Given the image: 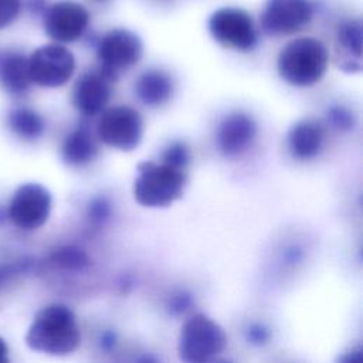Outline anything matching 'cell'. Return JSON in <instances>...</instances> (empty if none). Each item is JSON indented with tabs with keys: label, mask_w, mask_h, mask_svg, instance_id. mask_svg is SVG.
Segmentation results:
<instances>
[{
	"label": "cell",
	"mask_w": 363,
	"mask_h": 363,
	"mask_svg": "<svg viewBox=\"0 0 363 363\" xmlns=\"http://www.w3.org/2000/svg\"><path fill=\"white\" fill-rule=\"evenodd\" d=\"M326 119L330 123L332 128L342 130V132H347L352 130L354 128L356 123V118L352 113L350 109L342 106V105H336V106H330L326 111Z\"/></svg>",
	"instance_id": "22"
},
{
	"label": "cell",
	"mask_w": 363,
	"mask_h": 363,
	"mask_svg": "<svg viewBox=\"0 0 363 363\" xmlns=\"http://www.w3.org/2000/svg\"><path fill=\"white\" fill-rule=\"evenodd\" d=\"M61 155L67 164L84 166L96 157L98 147L91 133L85 128H78L64 139Z\"/></svg>",
	"instance_id": "17"
},
{
	"label": "cell",
	"mask_w": 363,
	"mask_h": 363,
	"mask_svg": "<svg viewBox=\"0 0 363 363\" xmlns=\"http://www.w3.org/2000/svg\"><path fill=\"white\" fill-rule=\"evenodd\" d=\"M172 78L160 69L145 71L135 84V92L139 101L149 106H159L167 102L173 95Z\"/></svg>",
	"instance_id": "15"
},
{
	"label": "cell",
	"mask_w": 363,
	"mask_h": 363,
	"mask_svg": "<svg viewBox=\"0 0 363 363\" xmlns=\"http://www.w3.org/2000/svg\"><path fill=\"white\" fill-rule=\"evenodd\" d=\"M323 143V128L319 122L303 119L296 122L288 133V147L291 155L298 160L315 157Z\"/></svg>",
	"instance_id": "14"
},
{
	"label": "cell",
	"mask_w": 363,
	"mask_h": 363,
	"mask_svg": "<svg viewBox=\"0 0 363 363\" xmlns=\"http://www.w3.org/2000/svg\"><path fill=\"white\" fill-rule=\"evenodd\" d=\"M88 23L89 14L86 9L69 0L54 3L44 14L45 33L57 43H72L78 40L85 33Z\"/></svg>",
	"instance_id": "11"
},
{
	"label": "cell",
	"mask_w": 363,
	"mask_h": 363,
	"mask_svg": "<svg viewBox=\"0 0 363 363\" xmlns=\"http://www.w3.org/2000/svg\"><path fill=\"white\" fill-rule=\"evenodd\" d=\"M0 363H9L7 345L4 343V340L1 337H0Z\"/></svg>",
	"instance_id": "27"
},
{
	"label": "cell",
	"mask_w": 363,
	"mask_h": 363,
	"mask_svg": "<svg viewBox=\"0 0 363 363\" xmlns=\"http://www.w3.org/2000/svg\"><path fill=\"white\" fill-rule=\"evenodd\" d=\"M52 264L64 269H82L88 265L86 254L77 247H64L51 255Z\"/></svg>",
	"instance_id": "20"
},
{
	"label": "cell",
	"mask_w": 363,
	"mask_h": 363,
	"mask_svg": "<svg viewBox=\"0 0 363 363\" xmlns=\"http://www.w3.org/2000/svg\"><path fill=\"white\" fill-rule=\"evenodd\" d=\"M10 129L23 139H37L44 132L43 118L30 108H16L7 116Z\"/></svg>",
	"instance_id": "19"
},
{
	"label": "cell",
	"mask_w": 363,
	"mask_h": 363,
	"mask_svg": "<svg viewBox=\"0 0 363 363\" xmlns=\"http://www.w3.org/2000/svg\"><path fill=\"white\" fill-rule=\"evenodd\" d=\"M0 81L11 94H23L30 88L28 58L23 54L11 52L0 61Z\"/></svg>",
	"instance_id": "18"
},
{
	"label": "cell",
	"mask_w": 363,
	"mask_h": 363,
	"mask_svg": "<svg viewBox=\"0 0 363 363\" xmlns=\"http://www.w3.org/2000/svg\"><path fill=\"white\" fill-rule=\"evenodd\" d=\"M96 1H105V0H96Z\"/></svg>",
	"instance_id": "30"
},
{
	"label": "cell",
	"mask_w": 363,
	"mask_h": 363,
	"mask_svg": "<svg viewBox=\"0 0 363 363\" xmlns=\"http://www.w3.org/2000/svg\"><path fill=\"white\" fill-rule=\"evenodd\" d=\"M109 81L99 72H86L79 77L74 86V106L84 116H95L106 109L109 101Z\"/></svg>",
	"instance_id": "13"
},
{
	"label": "cell",
	"mask_w": 363,
	"mask_h": 363,
	"mask_svg": "<svg viewBox=\"0 0 363 363\" xmlns=\"http://www.w3.org/2000/svg\"><path fill=\"white\" fill-rule=\"evenodd\" d=\"M143 52L140 38L130 30L113 28L98 43L96 54L101 62L99 74L109 82L118 78L119 71L135 65Z\"/></svg>",
	"instance_id": "6"
},
{
	"label": "cell",
	"mask_w": 363,
	"mask_h": 363,
	"mask_svg": "<svg viewBox=\"0 0 363 363\" xmlns=\"http://www.w3.org/2000/svg\"><path fill=\"white\" fill-rule=\"evenodd\" d=\"M336 363H363V353L362 349L357 347L354 350H350L345 354H342Z\"/></svg>",
	"instance_id": "26"
},
{
	"label": "cell",
	"mask_w": 363,
	"mask_h": 363,
	"mask_svg": "<svg viewBox=\"0 0 363 363\" xmlns=\"http://www.w3.org/2000/svg\"><path fill=\"white\" fill-rule=\"evenodd\" d=\"M28 347L52 356H67L79 345V329L74 313L64 305L41 309L28 328Z\"/></svg>",
	"instance_id": "1"
},
{
	"label": "cell",
	"mask_w": 363,
	"mask_h": 363,
	"mask_svg": "<svg viewBox=\"0 0 363 363\" xmlns=\"http://www.w3.org/2000/svg\"><path fill=\"white\" fill-rule=\"evenodd\" d=\"M88 213H89V217L94 220V221H104L108 218L109 213H111V207H109V203L106 199L104 197H96L94 199L91 203H89V208H88Z\"/></svg>",
	"instance_id": "24"
},
{
	"label": "cell",
	"mask_w": 363,
	"mask_h": 363,
	"mask_svg": "<svg viewBox=\"0 0 363 363\" xmlns=\"http://www.w3.org/2000/svg\"><path fill=\"white\" fill-rule=\"evenodd\" d=\"M20 11V0H0V28L11 24Z\"/></svg>",
	"instance_id": "23"
},
{
	"label": "cell",
	"mask_w": 363,
	"mask_h": 363,
	"mask_svg": "<svg viewBox=\"0 0 363 363\" xmlns=\"http://www.w3.org/2000/svg\"><path fill=\"white\" fill-rule=\"evenodd\" d=\"M328 50L313 37L289 41L279 52L277 67L281 78L294 86L316 84L328 68Z\"/></svg>",
	"instance_id": "2"
},
{
	"label": "cell",
	"mask_w": 363,
	"mask_h": 363,
	"mask_svg": "<svg viewBox=\"0 0 363 363\" xmlns=\"http://www.w3.org/2000/svg\"><path fill=\"white\" fill-rule=\"evenodd\" d=\"M75 58L61 44H45L37 48L28 58L31 82L44 88L64 85L74 74Z\"/></svg>",
	"instance_id": "8"
},
{
	"label": "cell",
	"mask_w": 363,
	"mask_h": 363,
	"mask_svg": "<svg viewBox=\"0 0 363 363\" xmlns=\"http://www.w3.org/2000/svg\"><path fill=\"white\" fill-rule=\"evenodd\" d=\"M186 172L163 163L140 162L133 183V197L143 207H167L183 194Z\"/></svg>",
	"instance_id": "3"
},
{
	"label": "cell",
	"mask_w": 363,
	"mask_h": 363,
	"mask_svg": "<svg viewBox=\"0 0 363 363\" xmlns=\"http://www.w3.org/2000/svg\"><path fill=\"white\" fill-rule=\"evenodd\" d=\"M257 135V123L242 111L230 112L217 130V143L225 156H235L250 147Z\"/></svg>",
	"instance_id": "12"
},
{
	"label": "cell",
	"mask_w": 363,
	"mask_h": 363,
	"mask_svg": "<svg viewBox=\"0 0 363 363\" xmlns=\"http://www.w3.org/2000/svg\"><path fill=\"white\" fill-rule=\"evenodd\" d=\"M217 363H231V362H217Z\"/></svg>",
	"instance_id": "29"
},
{
	"label": "cell",
	"mask_w": 363,
	"mask_h": 363,
	"mask_svg": "<svg viewBox=\"0 0 363 363\" xmlns=\"http://www.w3.org/2000/svg\"><path fill=\"white\" fill-rule=\"evenodd\" d=\"M223 329L204 315H194L182 328L179 354L183 363H208L225 347Z\"/></svg>",
	"instance_id": "4"
},
{
	"label": "cell",
	"mask_w": 363,
	"mask_h": 363,
	"mask_svg": "<svg viewBox=\"0 0 363 363\" xmlns=\"http://www.w3.org/2000/svg\"><path fill=\"white\" fill-rule=\"evenodd\" d=\"M211 37L224 47L250 51L257 44V31L251 16L238 7H221L208 18Z\"/></svg>",
	"instance_id": "7"
},
{
	"label": "cell",
	"mask_w": 363,
	"mask_h": 363,
	"mask_svg": "<svg viewBox=\"0 0 363 363\" xmlns=\"http://www.w3.org/2000/svg\"><path fill=\"white\" fill-rule=\"evenodd\" d=\"M339 52L343 54L342 67L346 71H360L363 30L359 20H347L339 24L336 33Z\"/></svg>",
	"instance_id": "16"
},
{
	"label": "cell",
	"mask_w": 363,
	"mask_h": 363,
	"mask_svg": "<svg viewBox=\"0 0 363 363\" xmlns=\"http://www.w3.org/2000/svg\"><path fill=\"white\" fill-rule=\"evenodd\" d=\"M190 162V150L183 142H172L166 146L162 155V163L176 170L184 172Z\"/></svg>",
	"instance_id": "21"
},
{
	"label": "cell",
	"mask_w": 363,
	"mask_h": 363,
	"mask_svg": "<svg viewBox=\"0 0 363 363\" xmlns=\"http://www.w3.org/2000/svg\"><path fill=\"white\" fill-rule=\"evenodd\" d=\"M31 9H35L37 11L44 9V0H31Z\"/></svg>",
	"instance_id": "28"
},
{
	"label": "cell",
	"mask_w": 363,
	"mask_h": 363,
	"mask_svg": "<svg viewBox=\"0 0 363 363\" xmlns=\"http://www.w3.org/2000/svg\"><path fill=\"white\" fill-rule=\"evenodd\" d=\"M96 133L106 146L130 152L139 146L143 136L142 115L126 105L106 108L96 123Z\"/></svg>",
	"instance_id": "5"
},
{
	"label": "cell",
	"mask_w": 363,
	"mask_h": 363,
	"mask_svg": "<svg viewBox=\"0 0 363 363\" xmlns=\"http://www.w3.org/2000/svg\"><path fill=\"white\" fill-rule=\"evenodd\" d=\"M27 268V262H14L9 265L0 267V285L9 279L11 275H16L17 272H23Z\"/></svg>",
	"instance_id": "25"
},
{
	"label": "cell",
	"mask_w": 363,
	"mask_h": 363,
	"mask_svg": "<svg viewBox=\"0 0 363 363\" xmlns=\"http://www.w3.org/2000/svg\"><path fill=\"white\" fill-rule=\"evenodd\" d=\"M51 204L52 199L47 187L38 183H24L11 197L9 216L17 227L35 230L48 220Z\"/></svg>",
	"instance_id": "9"
},
{
	"label": "cell",
	"mask_w": 363,
	"mask_h": 363,
	"mask_svg": "<svg viewBox=\"0 0 363 363\" xmlns=\"http://www.w3.org/2000/svg\"><path fill=\"white\" fill-rule=\"evenodd\" d=\"M312 14L309 0H267L261 14V27L269 35L294 34L312 20Z\"/></svg>",
	"instance_id": "10"
}]
</instances>
